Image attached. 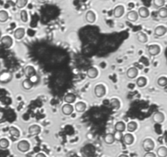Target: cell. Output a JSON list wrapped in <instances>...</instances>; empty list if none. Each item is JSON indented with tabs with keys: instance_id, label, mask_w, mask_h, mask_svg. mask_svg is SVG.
<instances>
[{
	"instance_id": "52a82bcc",
	"label": "cell",
	"mask_w": 167,
	"mask_h": 157,
	"mask_svg": "<svg viewBox=\"0 0 167 157\" xmlns=\"http://www.w3.org/2000/svg\"><path fill=\"white\" fill-rule=\"evenodd\" d=\"M12 78V74L9 71H3L0 74V82L1 83H8Z\"/></svg>"
},
{
	"instance_id": "f6af8a7d",
	"label": "cell",
	"mask_w": 167,
	"mask_h": 157,
	"mask_svg": "<svg viewBox=\"0 0 167 157\" xmlns=\"http://www.w3.org/2000/svg\"><path fill=\"white\" fill-rule=\"evenodd\" d=\"M73 157H77V156H73Z\"/></svg>"
},
{
	"instance_id": "3957f363",
	"label": "cell",
	"mask_w": 167,
	"mask_h": 157,
	"mask_svg": "<svg viewBox=\"0 0 167 157\" xmlns=\"http://www.w3.org/2000/svg\"><path fill=\"white\" fill-rule=\"evenodd\" d=\"M94 93L96 97H103L106 93V88L103 84H98L94 88Z\"/></svg>"
},
{
	"instance_id": "7c38bea8",
	"label": "cell",
	"mask_w": 167,
	"mask_h": 157,
	"mask_svg": "<svg viewBox=\"0 0 167 157\" xmlns=\"http://www.w3.org/2000/svg\"><path fill=\"white\" fill-rule=\"evenodd\" d=\"M138 74H139V70L136 67H130L126 70V77L129 79L135 78L137 77Z\"/></svg>"
},
{
	"instance_id": "30bf717a",
	"label": "cell",
	"mask_w": 167,
	"mask_h": 157,
	"mask_svg": "<svg viewBox=\"0 0 167 157\" xmlns=\"http://www.w3.org/2000/svg\"><path fill=\"white\" fill-rule=\"evenodd\" d=\"M28 132H29V134L31 136L39 135V133H41V127L38 125V124L30 125L29 127V129H28Z\"/></svg>"
},
{
	"instance_id": "7a4b0ae2",
	"label": "cell",
	"mask_w": 167,
	"mask_h": 157,
	"mask_svg": "<svg viewBox=\"0 0 167 157\" xmlns=\"http://www.w3.org/2000/svg\"><path fill=\"white\" fill-rule=\"evenodd\" d=\"M17 149L19 151L22 153H26L30 151V144L29 142H27L26 140H22L20 141L17 144Z\"/></svg>"
},
{
	"instance_id": "d4e9b609",
	"label": "cell",
	"mask_w": 167,
	"mask_h": 157,
	"mask_svg": "<svg viewBox=\"0 0 167 157\" xmlns=\"http://www.w3.org/2000/svg\"><path fill=\"white\" fill-rule=\"evenodd\" d=\"M126 124L123 121H118L115 124V126H114V129H115L116 131H118V132H121V133H123L126 129Z\"/></svg>"
},
{
	"instance_id": "ba28073f",
	"label": "cell",
	"mask_w": 167,
	"mask_h": 157,
	"mask_svg": "<svg viewBox=\"0 0 167 157\" xmlns=\"http://www.w3.org/2000/svg\"><path fill=\"white\" fill-rule=\"evenodd\" d=\"M61 112L64 115H67V116L70 115L73 112V106L71 104H68V103L63 105L61 107Z\"/></svg>"
},
{
	"instance_id": "8992f818",
	"label": "cell",
	"mask_w": 167,
	"mask_h": 157,
	"mask_svg": "<svg viewBox=\"0 0 167 157\" xmlns=\"http://www.w3.org/2000/svg\"><path fill=\"white\" fill-rule=\"evenodd\" d=\"M1 44L3 46V48H9L12 46L13 40L12 37H10L8 35H6V36H3L1 39Z\"/></svg>"
},
{
	"instance_id": "2e32d148",
	"label": "cell",
	"mask_w": 167,
	"mask_h": 157,
	"mask_svg": "<svg viewBox=\"0 0 167 157\" xmlns=\"http://www.w3.org/2000/svg\"><path fill=\"white\" fill-rule=\"evenodd\" d=\"M137 13L139 17H140L141 18H148L150 15L149 10H148V8H147L146 7H141V8H139Z\"/></svg>"
},
{
	"instance_id": "ffe728a7",
	"label": "cell",
	"mask_w": 167,
	"mask_h": 157,
	"mask_svg": "<svg viewBox=\"0 0 167 157\" xmlns=\"http://www.w3.org/2000/svg\"><path fill=\"white\" fill-rule=\"evenodd\" d=\"M136 39H137L138 41L139 42V43H141V44H145L148 42V35H146L145 33H144V32H138L137 35H136Z\"/></svg>"
},
{
	"instance_id": "60d3db41",
	"label": "cell",
	"mask_w": 167,
	"mask_h": 157,
	"mask_svg": "<svg viewBox=\"0 0 167 157\" xmlns=\"http://www.w3.org/2000/svg\"><path fill=\"white\" fill-rule=\"evenodd\" d=\"M35 157H47V156H46L44 153L40 152V153H38V154L36 155V156Z\"/></svg>"
},
{
	"instance_id": "d590c367",
	"label": "cell",
	"mask_w": 167,
	"mask_h": 157,
	"mask_svg": "<svg viewBox=\"0 0 167 157\" xmlns=\"http://www.w3.org/2000/svg\"><path fill=\"white\" fill-rule=\"evenodd\" d=\"M9 147V141L6 138H1L0 139V148L7 149Z\"/></svg>"
},
{
	"instance_id": "9a60e30c",
	"label": "cell",
	"mask_w": 167,
	"mask_h": 157,
	"mask_svg": "<svg viewBox=\"0 0 167 157\" xmlns=\"http://www.w3.org/2000/svg\"><path fill=\"white\" fill-rule=\"evenodd\" d=\"M166 27H165L164 26H158L155 28L154 35H156L157 37H161L163 35H166Z\"/></svg>"
},
{
	"instance_id": "836d02e7",
	"label": "cell",
	"mask_w": 167,
	"mask_h": 157,
	"mask_svg": "<svg viewBox=\"0 0 167 157\" xmlns=\"http://www.w3.org/2000/svg\"><path fill=\"white\" fill-rule=\"evenodd\" d=\"M28 3V0H16V7L19 9L24 8Z\"/></svg>"
},
{
	"instance_id": "74e56055",
	"label": "cell",
	"mask_w": 167,
	"mask_h": 157,
	"mask_svg": "<svg viewBox=\"0 0 167 157\" xmlns=\"http://www.w3.org/2000/svg\"><path fill=\"white\" fill-rule=\"evenodd\" d=\"M113 136H114V139H115V141H117V142L121 141V140H122V138H123L122 133L118 132V131H115V133H113Z\"/></svg>"
},
{
	"instance_id": "f35d334b",
	"label": "cell",
	"mask_w": 167,
	"mask_h": 157,
	"mask_svg": "<svg viewBox=\"0 0 167 157\" xmlns=\"http://www.w3.org/2000/svg\"><path fill=\"white\" fill-rule=\"evenodd\" d=\"M30 81L32 82L33 84H36L37 83H39V77L37 75V74H35V76H33V77H31L30 78H29Z\"/></svg>"
},
{
	"instance_id": "4316f807",
	"label": "cell",
	"mask_w": 167,
	"mask_h": 157,
	"mask_svg": "<svg viewBox=\"0 0 167 157\" xmlns=\"http://www.w3.org/2000/svg\"><path fill=\"white\" fill-rule=\"evenodd\" d=\"M22 88L25 89V90H30V89H31L32 88H33V83H32V82L30 81L29 78H26V79H25V80H23L22 81Z\"/></svg>"
},
{
	"instance_id": "e0dca14e",
	"label": "cell",
	"mask_w": 167,
	"mask_h": 157,
	"mask_svg": "<svg viewBox=\"0 0 167 157\" xmlns=\"http://www.w3.org/2000/svg\"><path fill=\"white\" fill-rule=\"evenodd\" d=\"M86 21L90 24H93L96 21V16L93 11H88L86 14Z\"/></svg>"
},
{
	"instance_id": "6da1fadb",
	"label": "cell",
	"mask_w": 167,
	"mask_h": 157,
	"mask_svg": "<svg viewBox=\"0 0 167 157\" xmlns=\"http://www.w3.org/2000/svg\"><path fill=\"white\" fill-rule=\"evenodd\" d=\"M142 147L146 152H148V151H152L154 149L155 143L153 140H152L151 138H145L142 142Z\"/></svg>"
},
{
	"instance_id": "f1b7e54d",
	"label": "cell",
	"mask_w": 167,
	"mask_h": 157,
	"mask_svg": "<svg viewBox=\"0 0 167 157\" xmlns=\"http://www.w3.org/2000/svg\"><path fill=\"white\" fill-rule=\"evenodd\" d=\"M147 82H148V81H147V78H146L145 77H144V76H141V77L137 78L136 84H137V86L139 88H144L146 86Z\"/></svg>"
},
{
	"instance_id": "d6a6232c",
	"label": "cell",
	"mask_w": 167,
	"mask_h": 157,
	"mask_svg": "<svg viewBox=\"0 0 167 157\" xmlns=\"http://www.w3.org/2000/svg\"><path fill=\"white\" fill-rule=\"evenodd\" d=\"M159 17L162 18V19H166L167 18V8H161L158 9V12H157Z\"/></svg>"
},
{
	"instance_id": "4dcf8cb0",
	"label": "cell",
	"mask_w": 167,
	"mask_h": 157,
	"mask_svg": "<svg viewBox=\"0 0 167 157\" xmlns=\"http://www.w3.org/2000/svg\"><path fill=\"white\" fill-rule=\"evenodd\" d=\"M8 17L9 15L7 11H4V10H1L0 11V22L1 23L7 22L8 20Z\"/></svg>"
},
{
	"instance_id": "8d00e7d4",
	"label": "cell",
	"mask_w": 167,
	"mask_h": 157,
	"mask_svg": "<svg viewBox=\"0 0 167 157\" xmlns=\"http://www.w3.org/2000/svg\"><path fill=\"white\" fill-rule=\"evenodd\" d=\"M20 15H21V20L22 22L26 23L28 22V13H27L26 10H21Z\"/></svg>"
},
{
	"instance_id": "b9f144b4",
	"label": "cell",
	"mask_w": 167,
	"mask_h": 157,
	"mask_svg": "<svg viewBox=\"0 0 167 157\" xmlns=\"http://www.w3.org/2000/svg\"><path fill=\"white\" fill-rule=\"evenodd\" d=\"M36 2H38L39 3L43 4V3H47V2H48V0H36Z\"/></svg>"
},
{
	"instance_id": "4fadbf2b",
	"label": "cell",
	"mask_w": 167,
	"mask_h": 157,
	"mask_svg": "<svg viewBox=\"0 0 167 157\" xmlns=\"http://www.w3.org/2000/svg\"><path fill=\"white\" fill-rule=\"evenodd\" d=\"M24 73L28 78H30L31 77L35 76V74H37L36 70L34 68V66H32V65H27L24 70Z\"/></svg>"
},
{
	"instance_id": "7bdbcfd3",
	"label": "cell",
	"mask_w": 167,
	"mask_h": 157,
	"mask_svg": "<svg viewBox=\"0 0 167 157\" xmlns=\"http://www.w3.org/2000/svg\"><path fill=\"white\" fill-rule=\"evenodd\" d=\"M118 157H129L127 155H126V154H122V155H120Z\"/></svg>"
},
{
	"instance_id": "484cf974",
	"label": "cell",
	"mask_w": 167,
	"mask_h": 157,
	"mask_svg": "<svg viewBox=\"0 0 167 157\" xmlns=\"http://www.w3.org/2000/svg\"><path fill=\"white\" fill-rule=\"evenodd\" d=\"M114 142H115V139H114L113 133H107L104 136V142L107 145H112Z\"/></svg>"
},
{
	"instance_id": "5b68a950",
	"label": "cell",
	"mask_w": 167,
	"mask_h": 157,
	"mask_svg": "<svg viewBox=\"0 0 167 157\" xmlns=\"http://www.w3.org/2000/svg\"><path fill=\"white\" fill-rule=\"evenodd\" d=\"M152 119L156 124H161L165 120V115L161 111H157L153 115Z\"/></svg>"
},
{
	"instance_id": "d6986e66",
	"label": "cell",
	"mask_w": 167,
	"mask_h": 157,
	"mask_svg": "<svg viewBox=\"0 0 167 157\" xmlns=\"http://www.w3.org/2000/svg\"><path fill=\"white\" fill-rule=\"evenodd\" d=\"M122 139H123L124 143L126 144V145H127V146L131 145V144L134 142V141H135L134 136H133L131 133H130L125 134V135L123 136V138H122Z\"/></svg>"
},
{
	"instance_id": "5bb4252c",
	"label": "cell",
	"mask_w": 167,
	"mask_h": 157,
	"mask_svg": "<svg viewBox=\"0 0 167 157\" xmlns=\"http://www.w3.org/2000/svg\"><path fill=\"white\" fill-rule=\"evenodd\" d=\"M26 35V30L25 28H17L14 31V38L17 40L22 39Z\"/></svg>"
},
{
	"instance_id": "7402d4cb",
	"label": "cell",
	"mask_w": 167,
	"mask_h": 157,
	"mask_svg": "<svg viewBox=\"0 0 167 157\" xmlns=\"http://www.w3.org/2000/svg\"><path fill=\"white\" fill-rule=\"evenodd\" d=\"M64 101L66 102V103H68V104H72L73 103L75 100H76V96L73 94V93H67L64 97Z\"/></svg>"
},
{
	"instance_id": "9c48e42d",
	"label": "cell",
	"mask_w": 167,
	"mask_h": 157,
	"mask_svg": "<svg viewBox=\"0 0 167 157\" xmlns=\"http://www.w3.org/2000/svg\"><path fill=\"white\" fill-rule=\"evenodd\" d=\"M139 19V15L136 11H129L126 14V20L130 22H136Z\"/></svg>"
},
{
	"instance_id": "44dd1931",
	"label": "cell",
	"mask_w": 167,
	"mask_h": 157,
	"mask_svg": "<svg viewBox=\"0 0 167 157\" xmlns=\"http://www.w3.org/2000/svg\"><path fill=\"white\" fill-rule=\"evenodd\" d=\"M74 109L76 110V111L77 112H84L86 109V105L85 102L83 101H78L75 104V106H74Z\"/></svg>"
},
{
	"instance_id": "83f0119b",
	"label": "cell",
	"mask_w": 167,
	"mask_h": 157,
	"mask_svg": "<svg viewBox=\"0 0 167 157\" xmlns=\"http://www.w3.org/2000/svg\"><path fill=\"white\" fill-rule=\"evenodd\" d=\"M138 124L137 123L135 122V121H130L127 124V126H126V129H127V131L129 133H133L137 129Z\"/></svg>"
},
{
	"instance_id": "f546056e",
	"label": "cell",
	"mask_w": 167,
	"mask_h": 157,
	"mask_svg": "<svg viewBox=\"0 0 167 157\" xmlns=\"http://www.w3.org/2000/svg\"><path fill=\"white\" fill-rule=\"evenodd\" d=\"M110 105H111L112 109L117 110L120 108L121 102L120 101L118 100L117 98H112V99L110 100Z\"/></svg>"
},
{
	"instance_id": "cb8c5ba5",
	"label": "cell",
	"mask_w": 167,
	"mask_h": 157,
	"mask_svg": "<svg viewBox=\"0 0 167 157\" xmlns=\"http://www.w3.org/2000/svg\"><path fill=\"white\" fill-rule=\"evenodd\" d=\"M157 155L158 157H167V147L161 146L157 150Z\"/></svg>"
},
{
	"instance_id": "277c9868",
	"label": "cell",
	"mask_w": 167,
	"mask_h": 157,
	"mask_svg": "<svg viewBox=\"0 0 167 157\" xmlns=\"http://www.w3.org/2000/svg\"><path fill=\"white\" fill-rule=\"evenodd\" d=\"M161 52V48L157 44H153L150 45L148 48V53L152 57H155L157 56L159 53Z\"/></svg>"
},
{
	"instance_id": "ac0fdd59",
	"label": "cell",
	"mask_w": 167,
	"mask_h": 157,
	"mask_svg": "<svg viewBox=\"0 0 167 157\" xmlns=\"http://www.w3.org/2000/svg\"><path fill=\"white\" fill-rule=\"evenodd\" d=\"M86 74H87V77L90 78H95L98 76L99 71L95 67H90L87 71H86Z\"/></svg>"
},
{
	"instance_id": "ee69618b",
	"label": "cell",
	"mask_w": 167,
	"mask_h": 157,
	"mask_svg": "<svg viewBox=\"0 0 167 157\" xmlns=\"http://www.w3.org/2000/svg\"><path fill=\"white\" fill-rule=\"evenodd\" d=\"M166 142H167V136H166Z\"/></svg>"
},
{
	"instance_id": "8fae6325",
	"label": "cell",
	"mask_w": 167,
	"mask_h": 157,
	"mask_svg": "<svg viewBox=\"0 0 167 157\" xmlns=\"http://www.w3.org/2000/svg\"><path fill=\"white\" fill-rule=\"evenodd\" d=\"M125 13V8L123 6L121 5H118L115 8L113 9V17L115 18H120L123 16V14Z\"/></svg>"
},
{
	"instance_id": "bcb514c9",
	"label": "cell",
	"mask_w": 167,
	"mask_h": 157,
	"mask_svg": "<svg viewBox=\"0 0 167 157\" xmlns=\"http://www.w3.org/2000/svg\"><path fill=\"white\" fill-rule=\"evenodd\" d=\"M166 1H167V0H166Z\"/></svg>"
},
{
	"instance_id": "1f68e13d",
	"label": "cell",
	"mask_w": 167,
	"mask_h": 157,
	"mask_svg": "<svg viewBox=\"0 0 167 157\" xmlns=\"http://www.w3.org/2000/svg\"><path fill=\"white\" fill-rule=\"evenodd\" d=\"M157 85H158L159 87L161 88H164V87H166L167 86V78L166 77H165V76H161V77H160V78L157 79Z\"/></svg>"
},
{
	"instance_id": "ab89813d",
	"label": "cell",
	"mask_w": 167,
	"mask_h": 157,
	"mask_svg": "<svg viewBox=\"0 0 167 157\" xmlns=\"http://www.w3.org/2000/svg\"><path fill=\"white\" fill-rule=\"evenodd\" d=\"M144 157H157V156H156L155 153L152 152V151H148V152H146L144 154Z\"/></svg>"
},
{
	"instance_id": "603a6c76",
	"label": "cell",
	"mask_w": 167,
	"mask_h": 157,
	"mask_svg": "<svg viewBox=\"0 0 167 157\" xmlns=\"http://www.w3.org/2000/svg\"><path fill=\"white\" fill-rule=\"evenodd\" d=\"M9 133H10V135L13 137V138H18L21 135L20 130L18 129L17 128L13 126L9 128Z\"/></svg>"
},
{
	"instance_id": "e575fe53",
	"label": "cell",
	"mask_w": 167,
	"mask_h": 157,
	"mask_svg": "<svg viewBox=\"0 0 167 157\" xmlns=\"http://www.w3.org/2000/svg\"><path fill=\"white\" fill-rule=\"evenodd\" d=\"M166 3V0H153V4L156 8H161L164 7V5Z\"/></svg>"
}]
</instances>
